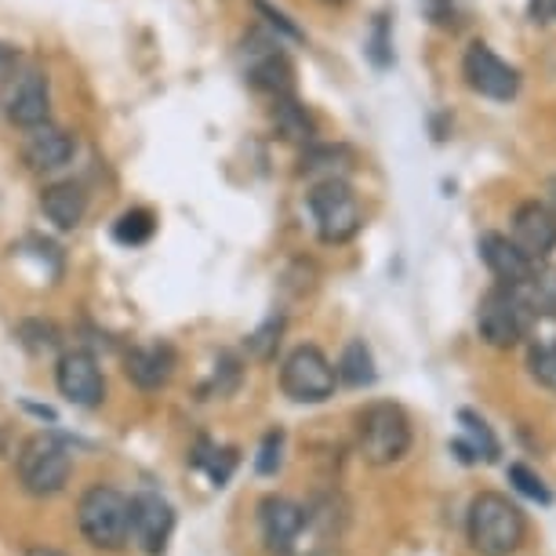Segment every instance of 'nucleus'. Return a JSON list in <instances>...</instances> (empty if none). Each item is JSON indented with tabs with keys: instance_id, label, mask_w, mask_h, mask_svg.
<instances>
[{
	"instance_id": "obj_4",
	"label": "nucleus",
	"mask_w": 556,
	"mask_h": 556,
	"mask_svg": "<svg viewBox=\"0 0 556 556\" xmlns=\"http://www.w3.org/2000/svg\"><path fill=\"white\" fill-rule=\"evenodd\" d=\"M15 473H18V484H23L26 495L51 498V495H59V491H66L70 477H73V455L59 437L37 433L26 440L23 451H18Z\"/></svg>"
},
{
	"instance_id": "obj_21",
	"label": "nucleus",
	"mask_w": 556,
	"mask_h": 556,
	"mask_svg": "<svg viewBox=\"0 0 556 556\" xmlns=\"http://www.w3.org/2000/svg\"><path fill=\"white\" fill-rule=\"evenodd\" d=\"M534 317H556V266H534L531 280L520 288Z\"/></svg>"
},
{
	"instance_id": "obj_30",
	"label": "nucleus",
	"mask_w": 556,
	"mask_h": 556,
	"mask_svg": "<svg viewBox=\"0 0 556 556\" xmlns=\"http://www.w3.org/2000/svg\"><path fill=\"white\" fill-rule=\"evenodd\" d=\"M280 328H285L280 320H269L258 334H251V350H255L262 361H269V356H273V345L280 342Z\"/></svg>"
},
{
	"instance_id": "obj_32",
	"label": "nucleus",
	"mask_w": 556,
	"mask_h": 556,
	"mask_svg": "<svg viewBox=\"0 0 556 556\" xmlns=\"http://www.w3.org/2000/svg\"><path fill=\"white\" fill-rule=\"evenodd\" d=\"M26 556H66V553H59V549H48V545H34Z\"/></svg>"
},
{
	"instance_id": "obj_31",
	"label": "nucleus",
	"mask_w": 556,
	"mask_h": 556,
	"mask_svg": "<svg viewBox=\"0 0 556 556\" xmlns=\"http://www.w3.org/2000/svg\"><path fill=\"white\" fill-rule=\"evenodd\" d=\"M528 15L534 23H556V0H528Z\"/></svg>"
},
{
	"instance_id": "obj_23",
	"label": "nucleus",
	"mask_w": 556,
	"mask_h": 556,
	"mask_svg": "<svg viewBox=\"0 0 556 556\" xmlns=\"http://www.w3.org/2000/svg\"><path fill=\"white\" fill-rule=\"evenodd\" d=\"M153 212H146V207H131V212H124L117 223H113V240L124 248H139L146 240L153 237Z\"/></svg>"
},
{
	"instance_id": "obj_15",
	"label": "nucleus",
	"mask_w": 556,
	"mask_h": 556,
	"mask_svg": "<svg viewBox=\"0 0 556 556\" xmlns=\"http://www.w3.org/2000/svg\"><path fill=\"white\" fill-rule=\"evenodd\" d=\"M477 248H480V258H484V266L495 273V280H498L502 288H523L531 280L534 266L520 255L517 248H513L509 237L484 233V237L477 240Z\"/></svg>"
},
{
	"instance_id": "obj_11",
	"label": "nucleus",
	"mask_w": 556,
	"mask_h": 556,
	"mask_svg": "<svg viewBox=\"0 0 556 556\" xmlns=\"http://www.w3.org/2000/svg\"><path fill=\"white\" fill-rule=\"evenodd\" d=\"M175 531V509L156 491H139L131 498V539L146 556H164Z\"/></svg>"
},
{
	"instance_id": "obj_22",
	"label": "nucleus",
	"mask_w": 556,
	"mask_h": 556,
	"mask_svg": "<svg viewBox=\"0 0 556 556\" xmlns=\"http://www.w3.org/2000/svg\"><path fill=\"white\" fill-rule=\"evenodd\" d=\"M273 124L288 142H309L313 139V121L309 113L299 106L295 99H277L273 102Z\"/></svg>"
},
{
	"instance_id": "obj_34",
	"label": "nucleus",
	"mask_w": 556,
	"mask_h": 556,
	"mask_svg": "<svg viewBox=\"0 0 556 556\" xmlns=\"http://www.w3.org/2000/svg\"><path fill=\"white\" fill-rule=\"evenodd\" d=\"M328 4H342V0H328Z\"/></svg>"
},
{
	"instance_id": "obj_12",
	"label": "nucleus",
	"mask_w": 556,
	"mask_h": 556,
	"mask_svg": "<svg viewBox=\"0 0 556 556\" xmlns=\"http://www.w3.org/2000/svg\"><path fill=\"white\" fill-rule=\"evenodd\" d=\"M513 248L520 251L531 266H539L556 251V215L539 201H528L513 215Z\"/></svg>"
},
{
	"instance_id": "obj_2",
	"label": "nucleus",
	"mask_w": 556,
	"mask_h": 556,
	"mask_svg": "<svg viewBox=\"0 0 556 556\" xmlns=\"http://www.w3.org/2000/svg\"><path fill=\"white\" fill-rule=\"evenodd\" d=\"M77 523L96 549L117 553L131 539V498L110 484L88 488L77 502Z\"/></svg>"
},
{
	"instance_id": "obj_13",
	"label": "nucleus",
	"mask_w": 556,
	"mask_h": 556,
	"mask_svg": "<svg viewBox=\"0 0 556 556\" xmlns=\"http://www.w3.org/2000/svg\"><path fill=\"white\" fill-rule=\"evenodd\" d=\"M258 528H262V542H266V549L273 556H288L295 549L302 528H306V513L291 498L269 495L258 506Z\"/></svg>"
},
{
	"instance_id": "obj_8",
	"label": "nucleus",
	"mask_w": 556,
	"mask_h": 556,
	"mask_svg": "<svg viewBox=\"0 0 556 556\" xmlns=\"http://www.w3.org/2000/svg\"><path fill=\"white\" fill-rule=\"evenodd\" d=\"M240 55H244V77L251 80V88L266 91L273 99H291V91H295V66L280 51L277 37L255 29V34L244 37Z\"/></svg>"
},
{
	"instance_id": "obj_17",
	"label": "nucleus",
	"mask_w": 556,
	"mask_h": 556,
	"mask_svg": "<svg viewBox=\"0 0 556 556\" xmlns=\"http://www.w3.org/2000/svg\"><path fill=\"white\" fill-rule=\"evenodd\" d=\"M124 371H128V379L139 386V390H161L175 371V350L167 342L135 345L128 353V361H124Z\"/></svg>"
},
{
	"instance_id": "obj_29",
	"label": "nucleus",
	"mask_w": 556,
	"mask_h": 556,
	"mask_svg": "<svg viewBox=\"0 0 556 556\" xmlns=\"http://www.w3.org/2000/svg\"><path fill=\"white\" fill-rule=\"evenodd\" d=\"M251 4H255L258 12L269 18V26H277V29H280V34H285V37H291V40H302V29H299L295 23H291V18H288L285 12H277V8H273L269 0H251Z\"/></svg>"
},
{
	"instance_id": "obj_5",
	"label": "nucleus",
	"mask_w": 556,
	"mask_h": 556,
	"mask_svg": "<svg viewBox=\"0 0 556 556\" xmlns=\"http://www.w3.org/2000/svg\"><path fill=\"white\" fill-rule=\"evenodd\" d=\"M309 215L317 223V233L324 244H345L356 237V229L364 226L361 201H356L353 186L345 178H324L306 197Z\"/></svg>"
},
{
	"instance_id": "obj_1",
	"label": "nucleus",
	"mask_w": 556,
	"mask_h": 556,
	"mask_svg": "<svg viewBox=\"0 0 556 556\" xmlns=\"http://www.w3.org/2000/svg\"><path fill=\"white\" fill-rule=\"evenodd\" d=\"M528 539V520L517 502L498 491H484L469 506V542L480 556H513Z\"/></svg>"
},
{
	"instance_id": "obj_24",
	"label": "nucleus",
	"mask_w": 556,
	"mask_h": 556,
	"mask_svg": "<svg viewBox=\"0 0 556 556\" xmlns=\"http://www.w3.org/2000/svg\"><path fill=\"white\" fill-rule=\"evenodd\" d=\"M528 367H531V379H534V382L556 393V342H539V345H531Z\"/></svg>"
},
{
	"instance_id": "obj_18",
	"label": "nucleus",
	"mask_w": 556,
	"mask_h": 556,
	"mask_svg": "<svg viewBox=\"0 0 556 556\" xmlns=\"http://www.w3.org/2000/svg\"><path fill=\"white\" fill-rule=\"evenodd\" d=\"M40 212L55 229H77L84 223V212H88V193L77 182H55L40 193Z\"/></svg>"
},
{
	"instance_id": "obj_19",
	"label": "nucleus",
	"mask_w": 556,
	"mask_h": 556,
	"mask_svg": "<svg viewBox=\"0 0 556 556\" xmlns=\"http://www.w3.org/2000/svg\"><path fill=\"white\" fill-rule=\"evenodd\" d=\"M458 422H462V437L451 444V451L462 458V462H495L502 455L495 433H491V426L480 418L477 412H458Z\"/></svg>"
},
{
	"instance_id": "obj_25",
	"label": "nucleus",
	"mask_w": 556,
	"mask_h": 556,
	"mask_svg": "<svg viewBox=\"0 0 556 556\" xmlns=\"http://www.w3.org/2000/svg\"><path fill=\"white\" fill-rule=\"evenodd\" d=\"M367 59H371L379 70L393 66V37H390V18H386V15H375V23H371V37H367Z\"/></svg>"
},
{
	"instance_id": "obj_3",
	"label": "nucleus",
	"mask_w": 556,
	"mask_h": 556,
	"mask_svg": "<svg viewBox=\"0 0 556 556\" xmlns=\"http://www.w3.org/2000/svg\"><path fill=\"white\" fill-rule=\"evenodd\" d=\"M356 444H361L364 462L393 466V462H401L412 451V418H407L401 404H367L356 415Z\"/></svg>"
},
{
	"instance_id": "obj_26",
	"label": "nucleus",
	"mask_w": 556,
	"mask_h": 556,
	"mask_svg": "<svg viewBox=\"0 0 556 556\" xmlns=\"http://www.w3.org/2000/svg\"><path fill=\"white\" fill-rule=\"evenodd\" d=\"M509 484H517L520 495H528L534 502H542V506H549L553 495H549V488L542 484V477L539 473H531L528 466H520V462H513L509 466Z\"/></svg>"
},
{
	"instance_id": "obj_27",
	"label": "nucleus",
	"mask_w": 556,
	"mask_h": 556,
	"mask_svg": "<svg viewBox=\"0 0 556 556\" xmlns=\"http://www.w3.org/2000/svg\"><path fill=\"white\" fill-rule=\"evenodd\" d=\"M285 462V433L273 429V433L262 437V447H258V458H255V469L262 477H273Z\"/></svg>"
},
{
	"instance_id": "obj_28",
	"label": "nucleus",
	"mask_w": 556,
	"mask_h": 556,
	"mask_svg": "<svg viewBox=\"0 0 556 556\" xmlns=\"http://www.w3.org/2000/svg\"><path fill=\"white\" fill-rule=\"evenodd\" d=\"M426 15L433 26H444V29H455L458 26V12H455V0H422Z\"/></svg>"
},
{
	"instance_id": "obj_6",
	"label": "nucleus",
	"mask_w": 556,
	"mask_h": 556,
	"mask_svg": "<svg viewBox=\"0 0 556 556\" xmlns=\"http://www.w3.org/2000/svg\"><path fill=\"white\" fill-rule=\"evenodd\" d=\"M531 320L534 313L531 306L523 302L520 288H491L484 299H480V309H477V331L480 339L495 350H509L528 339L531 331Z\"/></svg>"
},
{
	"instance_id": "obj_7",
	"label": "nucleus",
	"mask_w": 556,
	"mask_h": 556,
	"mask_svg": "<svg viewBox=\"0 0 556 556\" xmlns=\"http://www.w3.org/2000/svg\"><path fill=\"white\" fill-rule=\"evenodd\" d=\"M339 375L317 345H295L280 364V390L295 404H324L334 396Z\"/></svg>"
},
{
	"instance_id": "obj_14",
	"label": "nucleus",
	"mask_w": 556,
	"mask_h": 556,
	"mask_svg": "<svg viewBox=\"0 0 556 556\" xmlns=\"http://www.w3.org/2000/svg\"><path fill=\"white\" fill-rule=\"evenodd\" d=\"M8 117L18 128H40L48 124V110H51V96H48V77L40 70H23L18 77L8 84Z\"/></svg>"
},
{
	"instance_id": "obj_16",
	"label": "nucleus",
	"mask_w": 556,
	"mask_h": 556,
	"mask_svg": "<svg viewBox=\"0 0 556 556\" xmlns=\"http://www.w3.org/2000/svg\"><path fill=\"white\" fill-rule=\"evenodd\" d=\"M77 153V142H73L70 131L55 128V124H40V128L29 131V139L23 146V156L34 172H59L66 167Z\"/></svg>"
},
{
	"instance_id": "obj_10",
	"label": "nucleus",
	"mask_w": 556,
	"mask_h": 556,
	"mask_svg": "<svg viewBox=\"0 0 556 556\" xmlns=\"http://www.w3.org/2000/svg\"><path fill=\"white\" fill-rule=\"evenodd\" d=\"M55 386H59V393L77 407H99L106 401V379H102L96 353H88V350L62 353V361L55 367Z\"/></svg>"
},
{
	"instance_id": "obj_20",
	"label": "nucleus",
	"mask_w": 556,
	"mask_h": 556,
	"mask_svg": "<svg viewBox=\"0 0 556 556\" xmlns=\"http://www.w3.org/2000/svg\"><path fill=\"white\" fill-rule=\"evenodd\" d=\"M334 375H339V382L353 386V390H364V386H371L375 379H379V371H375V356H371V350H367L364 339L345 342Z\"/></svg>"
},
{
	"instance_id": "obj_33",
	"label": "nucleus",
	"mask_w": 556,
	"mask_h": 556,
	"mask_svg": "<svg viewBox=\"0 0 556 556\" xmlns=\"http://www.w3.org/2000/svg\"><path fill=\"white\" fill-rule=\"evenodd\" d=\"M545 193H549V212L556 215V178H549V190Z\"/></svg>"
},
{
	"instance_id": "obj_9",
	"label": "nucleus",
	"mask_w": 556,
	"mask_h": 556,
	"mask_svg": "<svg viewBox=\"0 0 556 556\" xmlns=\"http://www.w3.org/2000/svg\"><path fill=\"white\" fill-rule=\"evenodd\" d=\"M462 73H466V84L484 99L495 102H509L520 91V73L509 66L506 59H498L484 40L469 45L466 59H462Z\"/></svg>"
}]
</instances>
